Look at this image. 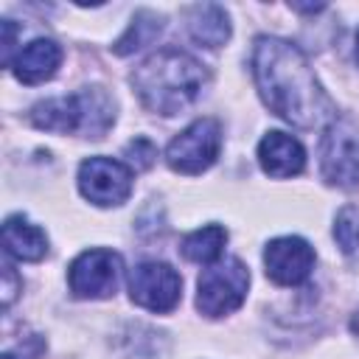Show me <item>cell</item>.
Here are the masks:
<instances>
[{
	"label": "cell",
	"mask_w": 359,
	"mask_h": 359,
	"mask_svg": "<svg viewBox=\"0 0 359 359\" xmlns=\"http://www.w3.org/2000/svg\"><path fill=\"white\" fill-rule=\"evenodd\" d=\"M160 31H163V17H160L157 11L140 8V11L132 17L129 28L121 34V39L112 45V50H115L118 56H129V53H135V50L151 45V42L160 36Z\"/></svg>",
	"instance_id": "16"
},
{
	"label": "cell",
	"mask_w": 359,
	"mask_h": 359,
	"mask_svg": "<svg viewBox=\"0 0 359 359\" xmlns=\"http://www.w3.org/2000/svg\"><path fill=\"white\" fill-rule=\"evenodd\" d=\"M224 244H227V230L222 224H205V227H199V230H194L182 238L180 252L194 264L210 266V264L222 261Z\"/></svg>",
	"instance_id": "15"
},
{
	"label": "cell",
	"mask_w": 359,
	"mask_h": 359,
	"mask_svg": "<svg viewBox=\"0 0 359 359\" xmlns=\"http://www.w3.org/2000/svg\"><path fill=\"white\" fill-rule=\"evenodd\" d=\"M250 65L261 101L286 123L297 129H320L337 118L306 53L289 39L258 36Z\"/></svg>",
	"instance_id": "1"
},
{
	"label": "cell",
	"mask_w": 359,
	"mask_h": 359,
	"mask_svg": "<svg viewBox=\"0 0 359 359\" xmlns=\"http://www.w3.org/2000/svg\"><path fill=\"white\" fill-rule=\"evenodd\" d=\"M185 25L191 39L205 48H222L233 34L227 11L216 3H196L185 8Z\"/></svg>",
	"instance_id": "14"
},
{
	"label": "cell",
	"mask_w": 359,
	"mask_h": 359,
	"mask_svg": "<svg viewBox=\"0 0 359 359\" xmlns=\"http://www.w3.org/2000/svg\"><path fill=\"white\" fill-rule=\"evenodd\" d=\"M31 123L36 129L45 132H56V135H70V132H81L84 126V107H81V95H62V98H48L31 107Z\"/></svg>",
	"instance_id": "12"
},
{
	"label": "cell",
	"mask_w": 359,
	"mask_h": 359,
	"mask_svg": "<svg viewBox=\"0 0 359 359\" xmlns=\"http://www.w3.org/2000/svg\"><path fill=\"white\" fill-rule=\"evenodd\" d=\"M356 59H359V34H356Z\"/></svg>",
	"instance_id": "23"
},
{
	"label": "cell",
	"mask_w": 359,
	"mask_h": 359,
	"mask_svg": "<svg viewBox=\"0 0 359 359\" xmlns=\"http://www.w3.org/2000/svg\"><path fill=\"white\" fill-rule=\"evenodd\" d=\"M123 154H126V160H129V168L146 171V168H151V163H154V157H157V149H154L151 140H146V137H135L132 143H126Z\"/></svg>",
	"instance_id": "19"
},
{
	"label": "cell",
	"mask_w": 359,
	"mask_h": 359,
	"mask_svg": "<svg viewBox=\"0 0 359 359\" xmlns=\"http://www.w3.org/2000/svg\"><path fill=\"white\" fill-rule=\"evenodd\" d=\"M208 84V70L191 53L177 48H163L151 53L135 73L132 87L140 104L157 115H177L191 107L202 87Z\"/></svg>",
	"instance_id": "2"
},
{
	"label": "cell",
	"mask_w": 359,
	"mask_h": 359,
	"mask_svg": "<svg viewBox=\"0 0 359 359\" xmlns=\"http://www.w3.org/2000/svg\"><path fill=\"white\" fill-rule=\"evenodd\" d=\"M79 191L98 208L123 205L132 194V168L112 157H87L79 165Z\"/></svg>",
	"instance_id": "7"
},
{
	"label": "cell",
	"mask_w": 359,
	"mask_h": 359,
	"mask_svg": "<svg viewBox=\"0 0 359 359\" xmlns=\"http://www.w3.org/2000/svg\"><path fill=\"white\" fill-rule=\"evenodd\" d=\"M3 250L14 261H42L48 255V236L25 216H8L3 222Z\"/></svg>",
	"instance_id": "13"
},
{
	"label": "cell",
	"mask_w": 359,
	"mask_h": 359,
	"mask_svg": "<svg viewBox=\"0 0 359 359\" xmlns=\"http://www.w3.org/2000/svg\"><path fill=\"white\" fill-rule=\"evenodd\" d=\"M129 297L140 309L165 314L182 297V278L163 261H143L129 272Z\"/></svg>",
	"instance_id": "8"
},
{
	"label": "cell",
	"mask_w": 359,
	"mask_h": 359,
	"mask_svg": "<svg viewBox=\"0 0 359 359\" xmlns=\"http://www.w3.org/2000/svg\"><path fill=\"white\" fill-rule=\"evenodd\" d=\"M266 278L278 286H300L314 269V250L300 236H280L264 247Z\"/></svg>",
	"instance_id": "9"
},
{
	"label": "cell",
	"mask_w": 359,
	"mask_h": 359,
	"mask_svg": "<svg viewBox=\"0 0 359 359\" xmlns=\"http://www.w3.org/2000/svg\"><path fill=\"white\" fill-rule=\"evenodd\" d=\"M79 95H81V107H84V126H81V132L87 137H104V132L115 121L112 98L101 87H87Z\"/></svg>",
	"instance_id": "17"
},
{
	"label": "cell",
	"mask_w": 359,
	"mask_h": 359,
	"mask_svg": "<svg viewBox=\"0 0 359 359\" xmlns=\"http://www.w3.org/2000/svg\"><path fill=\"white\" fill-rule=\"evenodd\" d=\"M42 351H45V342L36 334H31V337H22L14 348H6L0 359H39Z\"/></svg>",
	"instance_id": "20"
},
{
	"label": "cell",
	"mask_w": 359,
	"mask_h": 359,
	"mask_svg": "<svg viewBox=\"0 0 359 359\" xmlns=\"http://www.w3.org/2000/svg\"><path fill=\"white\" fill-rule=\"evenodd\" d=\"M334 241L345 255L359 250V208H342L334 219Z\"/></svg>",
	"instance_id": "18"
},
{
	"label": "cell",
	"mask_w": 359,
	"mask_h": 359,
	"mask_svg": "<svg viewBox=\"0 0 359 359\" xmlns=\"http://www.w3.org/2000/svg\"><path fill=\"white\" fill-rule=\"evenodd\" d=\"M258 163L264 174L275 180H286L306 168V149L300 146L297 137L286 132H266L258 143Z\"/></svg>",
	"instance_id": "10"
},
{
	"label": "cell",
	"mask_w": 359,
	"mask_h": 359,
	"mask_svg": "<svg viewBox=\"0 0 359 359\" xmlns=\"http://www.w3.org/2000/svg\"><path fill=\"white\" fill-rule=\"evenodd\" d=\"M351 331H353V334H359V311H356V314H353V320H351Z\"/></svg>",
	"instance_id": "22"
},
{
	"label": "cell",
	"mask_w": 359,
	"mask_h": 359,
	"mask_svg": "<svg viewBox=\"0 0 359 359\" xmlns=\"http://www.w3.org/2000/svg\"><path fill=\"white\" fill-rule=\"evenodd\" d=\"M250 289V272L238 258H222L202 269L196 280V309L205 317H224L236 311Z\"/></svg>",
	"instance_id": "3"
},
{
	"label": "cell",
	"mask_w": 359,
	"mask_h": 359,
	"mask_svg": "<svg viewBox=\"0 0 359 359\" xmlns=\"http://www.w3.org/2000/svg\"><path fill=\"white\" fill-rule=\"evenodd\" d=\"M121 272H123V264L118 252L93 247L73 258L67 269V286L76 297H84V300L112 297L118 292Z\"/></svg>",
	"instance_id": "6"
},
{
	"label": "cell",
	"mask_w": 359,
	"mask_h": 359,
	"mask_svg": "<svg viewBox=\"0 0 359 359\" xmlns=\"http://www.w3.org/2000/svg\"><path fill=\"white\" fill-rule=\"evenodd\" d=\"M320 171L328 185L359 188V126L337 115L320 140Z\"/></svg>",
	"instance_id": "4"
},
{
	"label": "cell",
	"mask_w": 359,
	"mask_h": 359,
	"mask_svg": "<svg viewBox=\"0 0 359 359\" xmlns=\"http://www.w3.org/2000/svg\"><path fill=\"white\" fill-rule=\"evenodd\" d=\"M222 149V126L216 118H196L165 149V163L177 174L208 171Z\"/></svg>",
	"instance_id": "5"
},
{
	"label": "cell",
	"mask_w": 359,
	"mask_h": 359,
	"mask_svg": "<svg viewBox=\"0 0 359 359\" xmlns=\"http://www.w3.org/2000/svg\"><path fill=\"white\" fill-rule=\"evenodd\" d=\"M59 65H62V48L53 39H34L11 59L8 67L22 84H42L56 76Z\"/></svg>",
	"instance_id": "11"
},
{
	"label": "cell",
	"mask_w": 359,
	"mask_h": 359,
	"mask_svg": "<svg viewBox=\"0 0 359 359\" xmlns=\"http://www.w3.org/2000/svg\"><path fill=\"white\" fill-rule=\"evenodd\" d=\"M14 294H17V275H14V266L6 264L3 266V309L11 306Z\"/></svg>",
	"instance_id": "21"
}]
</instances>
